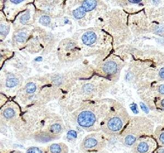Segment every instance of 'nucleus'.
<instances>
[{"mask_svg": "<svg viewBox=\"0 0 164 153\" xmlns=\"http://www.w3.org/2000/svg\"><path fill=\"white\" fill-rule=\"evenodd\" d=\"M154 124L145 117L131 118L123 133V142L125 146H133L138 139L146 136H153Z\"/></svg>", "mask_w": 164, "mask_h": 153, "instance_id": "nucleus-1", "label": "nucleus"}, {"mask_svg": "<svg viewBox=\"0 0 164 153\" xmlns=\"http://www.w3.org/2000/svg\"><path fill=\"white\" fill-rule=\"evenodd\" d=\"M128 112L124 108H121L118 113H114L110 117L106 123V130L111 134L120 133L127 125L130 120Z\"/></svg>", "mask_w": 164, "mask_h": 153, "instance_id": "nucleus-2", "label": "nucleus"}, {"mask_svg": "<svg viewBox=\"0 0 164 153\" xmlns=\"http://www.w3.org/2000/svg\"><path fill=\"white\" fill-rule=\"evenodd\" d=\"M157 146L153 136H146L138 139L133 144L132 149L134 153H153Z\"/></svg>", "mask_w": 164, "mask_h": 153, "instance_id": "nucleus-3", "label": "nucleus"}, {"mask_svg": "<svg viewBox=\"0 0 164 153\" xmlns=\"http://www.w3.org/2000/svg\"><path fill=\"white\" fill-rule=\"evenodd\" d=\"M94 114L89 111H84L80 113L78 118V122L83 128H89L95 122Z\"/></svg>", "mask_w": 164, "mask_h": 153, "instance_id": "nucleus-4", "label": "nucleus"}, {"mask_svg": "<svg viewBox=\"0 0 164 153\" xmlns=\"http://www.w3.org/2000/svg\"><path fill=\"white\" fill-rule=\"evenodd\" d=\"M118 66L117 65V63L112 60L106 62L102 66L103 71L106 74L109 75L116 74L118 71Z\"/></svg>", "mask_w": 164, "mask_h": 153, "instance_id": "nucleus-5", "label": "nucleus"}, {"mask_svg": "<svg viewBox=\"0 0 164 153\" xmlns=\"http://www.w3.org/2000/svg\"><path fill=\"white\" fill-rule=\"evenodd\" d=\"M153 137L159 146L164 147V127H157L154 131Z\"/></svg>", "mask_w": 164, "mask_h": 153, "instance_id": "nucleus-6", "label": "nucleus"}, {"mask_svg": "<svg viewBox=\"0 0 164 153\" xmlns=\"http://www.w3.org/2000/svg\"><path fill=\"white\" fill-rule=\"evenodd\" d=\"M82 40L83 42L86 45H91L94 44L96 40V35L92 31H87L83 35Z\"/></svg>", "mask_w": 164, "mask_h": 153, "instance_id": "nucleus-7", "label": "nucleus"}, {"mask_svg": "<svg viewBox=\"0 0 164 153\" xmlns=\"http://www.w3.org/2000/svg\"><path fill=\"white\" fill-rule=\"evenodd\" d=\"M96 4L97 2L96 1H85L83 4L82 7L83 8L85 12H89L93 10L96 7Z\"/></svg>", "mask_w": 164, "mask_h": 153, "instance_id": "nucleus-8", "label": "nucleus"}, {"mask_svg": "<svg viewBox=\"0 0 164 153\" xmlns=\"http://www.w3.org/2000/svg\"><path fill=\"white\" fill-rule=\"evenodd\" d=\"M49 153H64V148L60 144H54L50 146Z\"/></svg>", "mask_w": 164, "mask_h": 153, "instance_id": "nucleus-9", "label": "nucleus"}, {"mask_svg": "<svg viewBox=\"0 0 164 153\" xmlns=\"http://www.w3.org/2000/svg\"><path fill=\"white\" fill-rule=\"evenodd\" d=\"M73 15L75 18H82L85 15V11L83 9V8L80 7L73 11Z\"/></svg>", "mask_w": 164, "mask_h": 153, "instance_id": "nucleus-10", "label": "nucleus"}, {"mask_svg": "<svg viewBox=\"0 0 164 153\" xmlns=\"http://www.w3.org/2000/svg\"><path fill=\"white\" fill-rule=\"evenodd\" d=\"M155 104L157 109L164 111V95L157 97L155 101Z\"/></svg>", "mask_w": 164, "mask_h": 153, "instance_id": "nucleus-11", "label": "nucleus"}, {"mask_svg": "<svg viewBox=\"0 0 164 153\" xmlns=\"http://www.w3.org/2000/svg\"><path fill=\"white\" fill-rule=\"evenodd\" d=\"M98 143L97 141L93 138L87 139L84 142V146L87 148H91L96 146Z\"/></svg>", "mask_w": 164, "mask_h": 153, "instance_id": "nucleus-12", "label": "nucleus"}, {"mask_svg": "<svg viewBox=\"0 0 164 153\" xmlns=\"http://www.w3.org/2000/svg\"><path fill=\"white\" fill-rule=\"evenodd\" d=\"M18 84V80L15 78H9L6 81V86L9 88L13 87Z\"/></svg>", "mask_w": 164, "mask_h": 153, "instance_id": "nucleus-13", "label": "nucleus"}, {"mask_svg": "<svg viewBox=\"0 0 164 153\" xmlns=\"http://www.w3.org/2000/svg\"><path fill=\"white\" fill-rule=\"evenodd\" d=\"M15 112L14 110L11 108H8L4 111V115L7 119H11L14 116Z\"/></svg>", "mask_w": 164, "mask_h": 153, "instance_id": "nucleus-14", "label": "nucleus"}, {"mask_svg": "<svg viewBox=\"0 0 164 153\" xmlns=\"http://www.w3.org/2000/svg\"><path fill=\"white\" fill-rule=\"evenodd\" d=\"M26 91L29 93H33V92H35L36 90V86L33 83H29L27 84L26 87Z\"/></svg>", "mask_w": 164, "mask_h": 153, "instance_id": "nucleus-15", "label": "nucleus"}, {"mask_svg": "<svg viewBox=\"0 0 164 153\" xmlns=\"http://www.w3.org/2000/svg\"><path fill=\"white\" fill-rule=\"evenodd\" d=\"M40 22L44 26H47L51 22V18L48 16H43L40 19Z\"/></svg>", "mask_w": 164, "mask_h": 153, "instance_id": "nucleus-16", "label": "nucleus"}, {"mask_svg": "<svg viewBox=\"0 0 164 153\" xmlns=\"http://www.w3.org/2000/svg\"><path fill=\"white\" fill-rule=\"evenodd\" d=\"M51 130L52 132L55 133H57L61 131V128L59 124H54L51 126Z\"/></svg>", "mask_w": 164, "mask_h": 153, "instance_id": "nucleus-17", "label": "nucleus"}, {"mask_svg": "<svg viewBox=\"0 0 164 153\" xmlns=\"http://www.w3.org/2000/svg\"><path fill=\"white\" fill-rule=\"evenodd\" d=\"M26 37V35L25 34L23 33H20L17 37V40L19 42H23L25 40Z\"/></svg>", "mask_w": 164, "mask_h": 153, "instance_id": "nucleus-18", "label": "nucleus"}, {"mask_svg": "<svg viewBox=\"0 0 164 153\" xmlns=\"http://www.w3.org/2000/svg\"><path fill=\"white\" fill-rule=\"evenodd\" d=\"M27 153H42V152L40 149L36 147H33L30 148L29 149L27 150Z\"/></svg>", "mask_w": 164, "mask_h": 153, "instance_id": "nucleus-19", "label": "nucleus"}, {"mask_svg": "<svg viewBox=\"0 0 164 153\" xmlns=\"http://www.w3.org/2000/svg\"><path fill=\"white\" fill-rule=\"evenodd\" d=\"M67 137L69 139L75 138L77 137L76 132L74 131H69L67 133Z\"/></svg>", "mask_w": 164, "mask_h": 153, "instance_id": "nucleus-20", "label": "nucleus"}, {"mask_svg": "<svg viewBox=\"0 0 164 153\" xmlns=\"http://www.w3.org/2000/svg\"><path fill=\"white\" fill-rule=\"evenodd\" d=\"M29 19V15L27 14L24 15L23 16H22V18L20 19V21L22 22V23L25 24L26 22H27Z\"/></svg>", "mask_w": 164, "mask_h": 153, "instance_id": "nucleus-21", "label": "nucleus"}, {"mask_svg": "<svg viewBox=\"0 0 164 153\" xmlns=\"http://www.w3.org/2000/svg\"><path fill=\"white\" fill-rule=\"evenodd\" d=\"M159 76L161 80H164V66L161 68L159 71Z\"/></svg>", "mask_w": 164, "mask_h": 153, "instance_id": "nucleus-22", "label": "nucleus"}, {"mask_svg": "<svg viewBox=\"0 0 164 153\" xmlns=\"http://www.w3.org/2000/svg\"><path fill=\"white\" fill-rule=\"evenodd\" d=\"M92 87H92V85H89V84H87V85H86L84 86V91L85 92H89L92 91Z\"/></svg>", "mask_w": 164, "mask_h": 153, "instance_id": "nucleus-23", "label": "nucleus"}, {"mask_svg": "<svg viewBox=\"0 0 164 153\" xmlns=\"http://www.w3.org/2000/svg\"><path fill=\"white\" fill-rule=\"evenodd\" d=\"M7 33V28L4 26H1V34L2 35H5Z\"/></svg>", "mask_w": 164, "mask_h": 153, "instance_id": "nucleus-24", "label": "nucleus"}, {"mask_svg": "<svg viewBox=\"0 0 164 153\" xmlns=\"http://www.w3.org/2000/svg\"><path fill=\"white\" fill-rule=\"evenodd\" d=\"M153 153H164V147L161 146L159 148H157Z\"/></svg>", "mask_w": 164, "mask_h": 153, "instance_id": "nucleus-25", "label": "nucleus"}, {"mask_svg": "<svg viewBox=\"0 0 164 153\" xmlns=\"http://www.w3.org/2000/svg\"><path fill=\"white\" fill-rule=\"evenodd\" d=\"M159 92L161 95H164V84H162L160 85L158 89Z\"/></svg>", "mask_w": 164, "mask_h": 153, "instance_id": "nucleus-26", "label": "nucleus"}, {"mask_svg": "<svg viewBox=\"0 0 164 153\" xmlns=\"http://www.w3.org/2000/svg\"><path fill=\"white\" fill-rule=\"evenodd\" d=\"M11 2L15 4H18L21 3V2H22L23 1H17V0H15V1H11Z\"/></svg>", "mask_w": 164, "mask_h": 153, "instance_id": "nucleus-27", "label": "nucleus"}, {"mask_svg": "<svg viewBox=\"0 0 164 153\" xmlns=\"http://www.w3.org/2000/svg\"><path fill=\"white\" fill-rule=\"evenodd\" d=\"M42 60V57H38V58L35 59V60H36V61H38V62L41 61Z\"/></svg>", "mask_w": 164, "mask_h": 153, "instance_id": "nucleus-28", "label": "nucleus"}]
</instances>
